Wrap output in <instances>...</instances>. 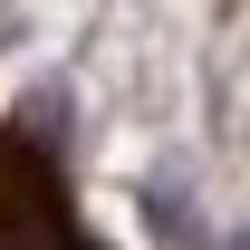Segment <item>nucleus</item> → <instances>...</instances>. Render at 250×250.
<instances>
[{
    "label": "nucleus",
    "mask_w": 250,
    "mask_h": 250,
    "mask_svg": "<svg viewBox=\"0 0 250 250\" xmlns=\"http://www.w3.org/2000/svg\"><path fill=\"white\" fill-rule=\"evenodd\" d=\"M0 250H116L77 212V183H67L58 145L20 116H0Z\"/></svg>",
    "instance_id": "f257e3e1"
}]
</instances>
